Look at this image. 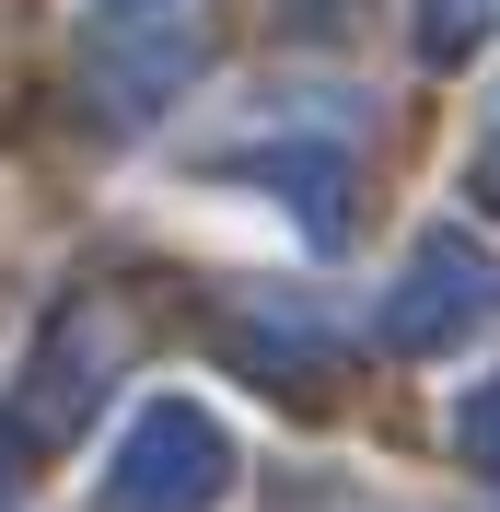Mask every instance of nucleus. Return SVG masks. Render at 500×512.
Masks as SVG:
<instances>
[{
	"instance_id": "nucleus-1",
	"label": "nucleus",
	"mask_w": 500,
	"mask_h": 512,
	"mask_svg": "<svg viewBox=\"0 0 500 512\" xmlns=\"http://www.w3.org/2000/svg\"><path fill=\"white\" fill-rule=\"evenodd\" d=\"M210 478H221L210 419L152 408L140 431H128V454H117V512H198V501H210Z\"/></svg>"
},
{
	"instance_id": "nucleus-2",
	"label": "nucleus",
	"mask_w": 500,
	"mask_h": 512,
	"mask_svg": "<svg viewBox=\"0 0 500 512\" xmlns=\"http://www.w3.org/2000/svg\"><path fill=\"white\" fill-rule=\"evenodd\" d=\"M477 303H489V268H477L454 233H442V245H419V268H407V291H396V315H384V326L419 350V338H442V326L477 315Z\"/></svg>"
},
{
	"instance_id": "nucleus-3",
	"label": "nucleus",
	"mask_w": 500,
	"mask_h": 512,
	"mask_svg": "<svg viewBox=\"0 0 500 512\" xmlns=\"http://www.w3.org/2000/svg\"><path fill=\"white\" fill-rule=\"evenodd\" d=\"M105 12H128V24H140V12H163V0H105Z\"/></svg>"
}]
</instances>
